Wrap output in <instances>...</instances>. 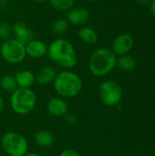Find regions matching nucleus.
Instances as JSON below:
<instances>
[{
  "label": "nucleus",
  "mask_w": 155,
  "mask_h": 156,
  "mask_svg": "<svg viewBox=\"0 0 155 156\" xmlns=\"http://www.w3.org/2000/svg\"><path fill=\"white\" fill-rule=\"evenodd\" d=\"M99 96L104 105L109 107L116 106L119 104L122 97V88L113 80H105L99 88Z\"/></svg>",
  "instance_id": "nucleus-7"
},
{
  "label": "nucleus",
  "mask_w": 155,
  "mask_h": 156,
  "mask_svg": "<svg viewBox=\"0 0 155 156\" xmlns=\"http://www.w3.org/2000/svg\"><path fill=\"white\" fill-rule=\"evenodd\" d=\"M11 32H12V28L9 26V24L5 22H0V39L2 40L9 39Z\"/></svg>",
  "instance_id": "nucleus-21"
},
{
  "label": "nucleus",
  "mask_w": 155,
  "mask_h": 156,
  "mask_svg": "<svg viewBox=\"0 0 155 156\" xmlns=\"http://www.w3.org/2000/svg\"><path fill=\"white\" fill-rule=\"evenodd\" d=\"M47 110L48 113L55 117H62L68 114L69 106L67 102L59 97L51 98L47 103Z\"/></svg>",
  "instance_id": "nucleus-9"
},
{
  "label": "nucleus",
  "mask_w": 155,
  "mask_h": 156,
  "mask_svg": "<svg viewBox=\"0 0 155 156\" xmlns=\"http://www.w3.org/2000/svg\"><path fill=\"white\" fill-rule=\"evenodd\" d=\"M134 40L132 35L128 33H123L117 36L111 44V51L117 56H124L128 55V53L133 48Z\"/></svg>",
  "instance_id": "nucleus-8"
},
{
  "label": "nucleus",
  "mask_w": 155,
  "mask_h": 156,
  "mask_svg": "<svg viewBox=\"0 0 155 156\" xmlns=\"http://www.w3.org/2000/svg\"><path fill=\"white\" fill-rule=\"evenodd\" d=\"M67 119H68V122H70V123H72V124L77 122V118L75 116H73V115H69Z\"/></svg>",
  "instance_id": "nucleus-24"
},
{
  "label": "nucleus",
  "mask_w": 155,
  "mask_h": 156,
  "mask_svg": "<svg viewBox=\"0 0 155 156\" xmlns=\"http://www.w3.org/2000/svg\"><path fill=\"white\" fill-rule=\"evenodd\" d=\"M51 29L53 31V33L57 34V35H61L63 33H65L68 29V22L67 20L63 19V18H59L57 19L56 21L53 22Z\"/></svg>",
  "instance_id": "nucleus-19"
},
{
  "label": "nucleus",
  "mask_w": 155,
  "mask_h": 156,
  "mask_svg": "<svg viewBox=\"0 0 155 156\" xmlns=\"http://www.w3.org/2000/svg\"><path fill=\"white\" fill-rule=\"evenodd\" d=\"M140 5H149L152 1L151 0H136Z\"/></svg>",
  "instance_id": "nucleus-25"
},
{
  "label": "nucleus",
  "mask_w": 155,
  "mask_h": 156,
  "mask_svg": "<svg viewBox=\"0 0 155 156\" xmlns=\"http://www.w3.org/2000/svg\"><path fill=\"white\" fill-rule=\"evenodd\" d=\"M26 53L33 58H42L48 53V47L44 42L33 39L26 45Z\"/></svg>",
  "instance_id": "nucleus-12"
},
{
  "label": "nucleus",
  "mask_w": 155,
  "mask_h": 156,
  "mask_svg": "<svg viewBox=\"0 0 155 156\" xmlns=\"http://www.w3.org/2000/svg\"><path fill=\"white\" fill-rule=\"evenodd\" d=\"M79 38L87 44L93 45L98 41V34L97 32L89 27H84L79 29Z\"/></svg>",
  "instance_id": "nucleus-17"
},
{
  "label": "nucleus",
  "mask_w": 155,
  "mask_h": 156,
  "mask_svg": "<svg viewBox=\"0 0 155 156\" xmlns=\"http://www.w3.org/2000/svg\"><path fill=\"white\" fill-rule=\"evenodd\" d=\"M4 108H5V101H4L3 98L0 96V114H1V112H3Z\"/></svg>",
  "instance_id": "nucleus-26"
},
{
  "label": "nucleus",
  "mask_w": 155,
  "mask_h": 156,
  "mask_svg": "<svg viewBox=\"0 0 155 156\" xmlns=\"http://www.w3.org/2000/svg\"><path fill=\"white\" fill-rule=\"evenodd\" d=\"M117 57L110 49L101 48L92 53L89 61L90 72L97 77H102L111 73L116 67Z\"/></svg>",
  "instance_id": "nucleus-3"
},
{
  "label": "nucleus",
  "mask_w": 155,
  "mask_h": 156,
  "mask_svg": "<svg viewBox=\"0 0 155 156\" xmlns=\"http://www.w3.org/2000/svg\"><path fill=\"white\" fill-rule=\"evenodd\" d=\"M34 142L37 145L43 148L51 146L54 143V136L52 133L47 130H40L34 135Z\"/></svg>",
  "instance_id": "nucleus-15"
},
{
  "label": "nucleus",
  "mask_w": 155,
  "mask_h": 156,
  "mask_svg": "<svg viewBox=\"0 0 155 156\" xmlns=\"http://www.w3.org/2000/svg\"><path fill=\"white\" fill-rule=\"evenodd\" d=\"M59 156H80L79 154L75 151L74 149H71V148H67V149H64L61 153Z\"/></svg>",
  "instance_id": "nucleus-22"
},
{
  "label": "nucleus",
  "mask_w": 155,
  "mask_h": 156,
  "mask_svg": "<svg viewBox=\"0 0 155 156\" xmlns=\"http://www.w3.org/2000/svg\"><path fill=\"white\" fill-rule=\"evenodd\" d=\"M15 78L18 88L30 89V87L36 81L35 75L30 70H20L16 73Z\"/></svg>",
  "instance_id": "nucleus-14"
},
{
  "label": "nucleus",
  "mask_w": 155,
  "mask_h": 156,
  "mask_svg": "<svg viewBox=\"0 0 155 156\" xmlns=\"http://www.w3.org/2000/svg\"><path fill=\"white\" fill-rule=\"evenodd\" d=\"M116 66L123 71H132L136 68V60L130 55H124L117 58Z\"/></svg>",
  "instance_id": "nucleus-16"
},
{
  "label": "nucleus",
  "mask_w": 155,
  "mask_h": 156,
  "mask_svg": "<svg viewBox=\"0 0 155 156\" xmlns=\"http://www.w3.org/2000/svg\"><path fill=\"white\" fill-rule=\"evenodd\" d=\"M90 14L88 10L82 7H74L71 8L68 15L67 20L72 25H84L89 21Z\"/></svg>",
  "instance_id": "nucleus-11"
},
{
  "label": "nucleus",
  "mask_w": 155,
  "mask_h": 156,
  "mask_svg": "<svg viewBox=\"0 0 155 156\" xmlns=\"http://www.w3.org/2000/svg\"><path fill=\"white\" fill-rule=\"evenodd\" d=\"M1 146L9 156H25L27 153L28 143L21 133L8 132L2 136Z\"/></svg>",
  "instance_id": "nucleus-5"
},
{
  "label": "nucleus",
  "mask_w": 155,
  "mask_h": 156,
  "mask_svg": "<svg viewBox=\"0 0 155 156\" xmlns=\"http://www.w3.org/2000/svg\"><path fill=\"white\" fill-rule=\"evenodd\" d=\"M56 71L51 67L41 68L35 75V80L40 85H47L54 81L56 78Z\"/></svg>",
  "instance_id": "nucleus-13"
},
{
  "label": "nucleus",
  "mask_w": 155,
  "mask_h": 156,
  "mask_svg": "<svg viewBox=\"0 0 155 156\" xmlns=\"http://www.w3.org/2000/svg\"><path fill=\"white\" fill-rule=\"evenodd\" d=\"M52 6L58 10H69L72 8L75 0H49Z\"/></svg>",
  "instance_id": "nucleus-20"
},
{
  "label": "nucleus",
  "mask_w": 155,
  "mask_h": 156,
  "mask_svg": "<svg viewBox=\"0 0 155 156\" xmlns=\"http://www.w3.org/2000/svg\"><path fill=\"white\" fill-rule=\"evenodd\" d=\"M82 80L76 73L64 70L56 75L53 81L55 91L62 98H74L82 90Z\"/></svg>",
  "instance_id": "nucleus-2"
},
{
  "label": "nucleus",
  "mask_w": 155,
  "mask_h": 156,
  "mask_svg": "<svg viewBox=\"0 0 155 156\" xmlns=\"http://www.w3.org/2000/svg\"><path fill=\"white\" fill-rule=\"evenodd\" d=\"M0 87L2 88L3 90L6 92H10V93H12L14 90H16L18 88L15 76L10 75V74L4 75L0 79Z\"/></svg>",
  "instance_id": "nucleus-18"
},
{
  "label": "nucleus",
  "mask_w": 155,
  "mask_h": 156,
  "mask_svg": "<svg viewBox=\"0 0 155 156\" xmlns=\"http://www.w3.org/2000/svg\"><path fill=\"white\" fill-rule=\"evenodd\" d=\"M49 58L62 68L70 69L77 64L78 56L74 47L64 38L54 40L48 47Z\"/></svg>",
  "instance_id": "nucleus-1"
},
{
  "label": "nucleus",
  "mask_w": 155,
  "mask_h": 156,
  "mask_svg": "<svg viewBox=\"0 0 155 156\" xmlns=\"http://www.w3.org/2000/svg\"><path fill=\"white\" fill-rule=\"evenodd\" d=\"M37 103V96L31 89L17 88L11 93L10 106L18 115H26L33 111Z\"/></svg>",
  "instance_id": "nucleus-4"
},
{
  "label": "nucleus",
  "mask_w": 155,
  "mask_h": 156,
  "mask_svg": "<svg viewBox=\"0 0 155 156\" xmlns=\"http://www.w3.org/2000/svg\"><path fill=\"white\" fill-rule=\"evenodd\" d=\"M33 1L36 2V3H43V2H45L47 0H33Z\"/></svg>",
  "instance_id": "nucleus-28"
},
{
  "label": "nucleus",
  "mask_w": 155,
  "mask_h": 156,
  "mask_svg": "<svg viewBox=\"0 0 155 156\" xmlns=\"http://www.w3.org/2000/svg\"><path fill=\"white\" fill-rule=\"evenodd\" d=\"M150 11H151V14L155 16V0H153L150 3Z\"/></svg>",
  "instance_id": "nucleus-23"
},
{
  "label": "nucleus",
  "mask_w": 155,
  "mask_h": 156,
  "mask_svg": "<svg viewBox=\"0 0 155 156\" xmlns=\"http://www.w3.org/2000/svg\"><path fill=\"white\" fill-rule=\"evenodd\" d=\"M12 30H13V32L15 34V37H16L15 39L18 40L19 42H21L25 46L28 42L33 40L34 36H33L32 31L22 21H16L14 24V26L12 27Z\"/></svg>",
  "instance_id": "nucleus-10"
},
{
  "label": "nucleus",
  "mask_w": 155,
  "mask_h": 156,
  "mask_svg": "<svg viewBox=\"0 0 155 156\" xmlns=\"http://www.w3.org/2000/svg\"><path fill=\"white\" fill-rule=\"evenodd\" d=\"M0 54L6 62L16 64L26 58V46L15 38H9L1 45Z\"/></svg>",
  "instance_id": "nucleus-6"
},
{
  "label": "nucleus",
  "mask_w": 155,
  "mask_h": 156,
  "mask_svg": "<svg viewBox=\"0 0 155 156\" xmlns=\"http://www.w3.org/2000/svg\"><path fill=\"white\" fill-rule=\"evenodd\" d=\"M89 1H98V0H89Z\"/></svg>",
  "instance_id": "nucleus-29"
},
{
  "label": "nucleus",
  "mask_w": 155,
  "mask_h": 156,
  "mask_svg": "<svg viewBox=\"0 0 155 156\" xmlns=\"http://www.w3.org/2000/svg\"><path fill=\"white\" fill-rule=\"evenodd\" d=\"M25 156H42L37 153H26Z\"/></svg>",
  "instance_id": "nucleus-27"
}]
</instances>
